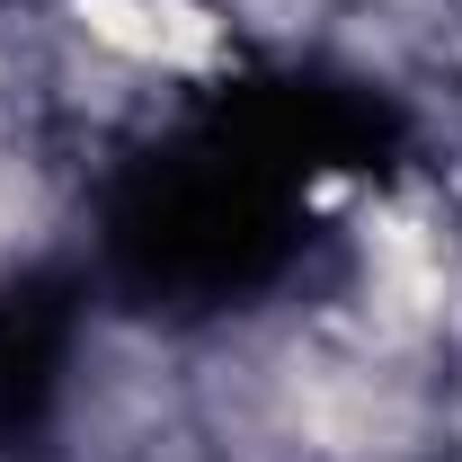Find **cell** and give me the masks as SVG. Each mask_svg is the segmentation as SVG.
Returning a JSON list of instances; mask_svg holds the SVG:
<instances>
[{
	"mask_svg": "<svg viewBox=\"0 0 462 462\" xmlns=\"http://www.w3.org/2000/svg\"><path fill=\"white\" fill-rule=\"evenodd\" d=\"M71 18L125 62H205L214 18L196 0H71Z\"/></svg>",
	"mask_w": 462,
	"mask_h": 462,
	"instance_id": "cell-1",
	"label": "cell"
}]
</instances>
